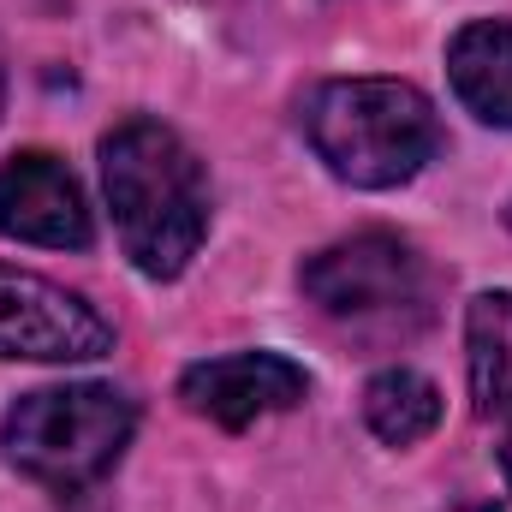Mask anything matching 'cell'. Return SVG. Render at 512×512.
Returning <instances> with one entry per match:
<instances>
[{
  "mask_svg": "<svg viewBox=\"0 0 512 512\" xmlns=\"http://www.w3.org/2000/svg\"><path fill=\"white\" fill-rule=\"evenodd\" d=\"M304 137L334 179L358 191H393L423 173L441 143V120L429 96L399 78H334L310 90Z\"/></svg>",
  "mask_w": 512,
  "mask_h": 512,
  "instance_id": "cell-2",
  "label": "cell"
},
{
  "mask_svg": "<svg viewBox=\"0 0 512 512\" xmlns=\"http://www.w3.org/2000/svg\"><path fill=\"white\" fill-rule=\"evenodd\" d=\"M0 108H6V66H0Z\"/></svg>",
  "mask_w": 512,
  "mask_h": 512,
  "instance_id": "cell-11",
  "label": "cell"
},
{
  "mask_svg": "<svg viewBox=\"0 0 512 512\" xmlns=\"http://www.w3.org/2000/svg\"><path fill=\"white\" fill-rule=\"evenodd\" d=\"M465 358L477 417L495 429V459L512 489V292H477L465 310Z\"/></svg>",
  "mask_w": 512,
  "mask_h": 512,
  "instance_id": "cell-8",
  "label": "cell"
},
{
  "mask_svg": "<svg viewBox=\"0 0 512 512\" xmlns=\"http://www.w3.org/2000/svg\"><path fill=\"white\" fill-rule=\"evenodd\" d=\"M364 423L387 447H411V441H423L441 423V393L417 370H382L364 387Z\"/></svg>",
  "mask_w": 512,
  "mask_h": 512,
  "instance_id": "cell-10",
  "label": "cell"
},
{
  "mask_svg": "<svg viewBox=\"0 0 512 512\" xmlns=\"http://www.w3.org/2000/svg\"><path fill=\"white\" fill-rule=\"evenodd\" d=\"M131 429H137V405L120 387L72 382L24 393L0 423V447L30 483L54 495H78L120 465Z\"/></svg>",
  "mask_w": 512,
  "mask_h": 512,
  "instance_id": "cell-3",
  "label": "cell"
},
{
  "mask_svg": "<svg viewBox=\"0 0 512 512\" xmlns=\"http://www.w3.org/2000/svg\"><path fill=\"white\" fill-rule=\"evenodd\" d=\"M0 233L18 245H42V251H84L90 245V209L78 179L66 173V161H54L48 149H24L12 161H0Z\"/></svg>",
  "mask_w": 512,
  "mask_h": 512,
  "instance_id": "cell-6",
  "label": "cell"
},
{
  "mask_svg": "<svg viewBox=\"0 0 512 512\" xmlns=\"http://www.w3.org/2000/svg\"><path fill=\"white\" fill-rule=\"evenodd\" d=\"M102 191L131 268L149 280L185 274L209 233V179L179 131L161 120H120L102 137Z\"/></svg>",
  "mask_w": 512,
  "mask_h": 512,
  "instance_id": "cell-1",
  "label": "cell"
},
{
  "mask_svg": "<svg viewBox=\"0 0 512 512\" xmlns=\"http://www.w3.org/2000/svg\"><path fill=\"white\" fill-rule=\"evenodd\" d=\"M298 286L316 310H328L340 322H376V316L423 310L429 268L393 233H358V239H340L310 256L298 268Z\"/></svg>",
  "mask_w": 512,
  "mask_h": 512,
  "instance_id": "cell-4",
  "label": "cell"
},
{
  "mask_svg": "<svg viewBox=\"0 0 512 512\" xmlns=\"http://www.w3.org/2000/svg\"><path fill=\"white\" fill-rule=\"evenodd\" d=\"M310 393L304 370L280 352H233V358H203L179 376V399L185 411L221 423V429H245L256 417L292 411Z\"/></svg>",
  "mask_w": 512,
  "mask_h": 512,
  "instance_id": "cell-7",
  "label": "cell"
},
{
  "mask_svg": "<svg viewBox=\"0 0 512 512\" xmlns=\"http://www.w3.org/2000/svg\"><path fill=\"white\" fill-rule=\"evenodd\" d=\"M447 78H453V96L483 126H512V24L501 18L465 24L447 42Z\"/></svg>",
  "mask_w": 512,
  "mask_h": 512,
  "instance_id": "cell-9",
  "label": "cell"
},
{
  "mask_svg": "<svg viewBox=\"0 0 512 512\" xmlns=\"http://www.w3.org/2000/svg\"><path fill=\"white\" fill-rule=\"evenodd\" d=\"M114 352V328L96 304L78 292L0 268V358H30V364H90Z\"/></svg>",
  "mask_w": 512,
  "mask_h": 512,
  "instance_id": "cell-5",
  "label": "cell"
}]
</instances>
